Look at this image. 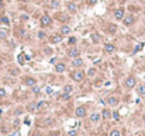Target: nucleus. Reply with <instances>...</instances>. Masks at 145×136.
Returning a JSON list of instances; mask_svg holds the SVG:
<instances>
[{"mask_svg": "<svg viewBox=\"0 0 145 136\" xmlns=\"http://www.w3.org/2000/svg\"><path fill=\"white\" fill-rule=\"evenodd\" d=\"M40 23H41V25H42V27H48V25H51L52 20H51V17L48 14H42V16H41V18H40Z\"/></svg>", "mask_w": 145, "mask_h": 136, "instance_id": "1", "label": "nucleus"}, {"mask_svg": "<svg viewBox=\"0 0 145 136\" xmlns=\"http://www.w3.org/2000/svg\"><path fill=\"white\" fill-rule=\"evenodd\" d=\"M75 114H76V117H78V118H83V117H86L87 111H86V108H85V107H78V108H76V111H75Z\"/></svg>", "mask_w": 145, "mask_h": 136, "instance_id": "2", "label": "nucleus"}, {"mask_svg": "<svg viewBox=\"0 0 145 136\" xmlns=\"http://www.w3.org/2000/svg\"><path fill=\"white\" fill-rule=\"evenodd\" d=\"M72 76H73V80H76V81H82V80L85 79V73L82 70H76Z\"/></svg>", "mask_w": 145, "mask_h": 136, "instance_id": "3", "label": "nucleus"}, {"mask_svg": "<svg viewBox=\"0 0 145 136\" xmlns=\"http://www.w3.org/2000/svg\"><path fill=\"white\" fill-rule=\"evenodd\" d=\"M124 17H125V16H124V9H117L116 11H114V18H116V20L121 21Z\"/></svg>", "mask_w": 145, "mask_h": 136, "instance_id": "4", "label": "nucleus"}, {"mask_svg": "<svg viewBox=\"0 0 145 136\" xmlns=\"http://www.w3.org/2000/svg\"><path fill=\"white\" fill-rule=\"evenodd\" d=\"M135 77H133V76H130V77L125 79V87H128V89H133L134 86H135Z\"/></svg>", "mask_w": 145, "mask_h": 136, "instance_id": "5", "label": "nucleus"}, {"mask_svg": "<svg viewBox=\"0 0 145 136\" xmlns=\"http://www.w3.org/2000/svg\"><path fill=\"white\" fill-rule=\"evenodd\" d=\"M104 51H106V53H114V52H116V46L113 44H106L104 45Z\"/></svg>", "mask_w": 145, "mask_h": 136, "instance_id": "6", "label": "nucleus"}, {"mask_svg": "<svg viewBox=\"0 0 145 136\" xmlns=\"http://www.w3.org/2000/svg\"><path fill=\"white\" fill-rule=\"evenodd\" d=\"M68 10H69V13H78V6H76V3L69 2V3H68Z\"/></svg>", "mask_w": 145, "mask_h": 136, "instance_id": "7", "label": "nucleus"}, {"mask_svg": "<svg viewBox=\"0 0 145 136\" xmlns=\"http://www.w3.org/2000/svg\"><path fill=\"white\" fill-rule=\"evenodd\" d=\"M68 55H69V58H72V59L79 58V51L76 49V48H72V49H69Z\"/></svg>", "mask_w": 145, "mask_h": 136, "instance_id": "8", "label": "nucleus"}, {"mask_svg": "<svg viewBox=\"0 0 145 136\" xmlns=\"http://www.w3.org/2000/svg\"><path fill=\"white\" fill-rule=\"evenodd\" d=\"M100 118H102V115H100L99 112H93L90 115V121L93 122V124H97V122L100 121Z\"/></svg>", "mask_w": 145, "mask_h": 136, "instance_id": "9", "label": "nucleus"}, {"mask_svg": "<svg viewBox=\"0 0 145 136\" xmlns=\"http://www.w3.org/2000/svg\"><path fill=\"white\" fill-rule=\"evenodd\" d=\"M107 104L111 105V107H114V105L118 104V98H117V97H109V98H107Z\"/></svg>", "mask_w": 145, "mask_h": 136, "instance_id": "10", "label": "nucleus"}, {"mask_svg": "<svg viewBox=\"0 0 145 136\" xmlns=\"http://www.w3.org/2000/svg\"><path fill=\"white\" fill-rule=\"evenodd\" d=\"M82 65H83V60H82L80 58H75L73 60H72V66H73V67H80Z\"/></svg>", "mask_w": 145, "mask_h": 136, "instance_id": "11", "label": "nucleus"}, {"mask_svg": "<svg viewBox=\"0 0 145 136\" xmlns=\"http://www.w3.org/2000/svg\"><path fill=\"white\" fill-rule=\"evenodd\" d=\"M123 23H124V25H131V24L134 23V17H133V16L124 17V18H123Z\"/></svg>", "mask_w": 145, "mask_h": 136, "instance_id": "12", "label": "nucleus"}, {"mask_svg": "<svg viewBox=\"0 0 145 136\" xmlns=\"http://www.w3.org/2000/svg\"><path fill=\"white\" fill-rule=\"evenodd\" d=\"M62 39H64L62 35H54L52 38H51V42L52 44H59V42H62Z\"/></svg>", "mask_w": 145, "mask_h": 136, "instance_id": "13", "label": "nucleus"}, {"mask_svg": "<svg viewBox=\"0 0 145 136\" xmlns=\"http://www.w3.org/2000/svg\"><path fill=\"white\" fill-rule=\"evenodd\" d=\"M55 72H56V73H64L65 72V65L64 63L55 65Z\"/></svg>", "mask_w": 145, "mask_h": 136, "instance_id": "14", "label": "nucleus"}, {"mask_svg": "<svg viewBox=\"0 0 145 136\" xmlns=\"http://www.w3.org/2000/svg\"><path fill=\"white\" fill-rule=\"evenodd\" d=\"M35 79H33V77H27L26 79V84L27 86H28V87H34V86H35Z\"/></svg>", "mask_w": 145, "mask_h": 136, "instance_id": "15", "label": "nucleus"}, {"mask_svg": "<svg viewBox=\"0 0 145 136\" xmlns=\"http://www.w3.org/2000/svg\"><path fill=\"white\" fill-rule=\"evenodd\" d=\"M9 37V30L7 28H0V38L4 39V38Z\"/></svg>", "mask_w": 145, "mask_h": 136, "instance_id": "16", "label": "nucleus"}, {"mask_svg": "<svg viewBox=\"0 0 145 136\" xmlns=\"http://www.w3.org/2000/svg\"><path fill=\"white\" fill-rule=\"evenodd\" d=\"M137 93L140 94V96H145V84H141L137 87Z\"/></svg>", "mask_w": 145, "mask_h": 136, "instance_id": "17", "label": "nucleus"}, {"mask_svg": "<svg viewBox=\"0 0 145 136\" xmlns=\"http://www.w3.org/2000/svg\"><path fill=\"white\" fill-rule=\"evenodd\" d=\"M71 32V28H69L68 25H62L61 27V34H64V35H66V34Z\"/></svg>", "mask_w": 145, "mask_h": 136, "instance_id": "18", "label": "nucleus"}, {"mask_svg": "<svg viewBox=\"0 0 145 136\" xmlns=\"http://www.w3.org/2000/svg\"><path fill=\"white\" fill-rule=\"evenodd\" d=\"M27 110L31 111V112H34V111L37 110V103H30L28 105H27Z\"/></svg>", "mask_w": 145, "mask_h": 136, "instance_id": "19", "label": "nucleus"}, {"mask_svg": "<svg viewBox=\"0 0 145 136\" xmlns=\"http://www.w3.org/2000/svg\"><path fill=\"white\" fill-rule=\"evenodd\" d=\"M102 117L104 118V119H109V118L111 117V112H110V110H103V112H102Z\"/></svg>", "mask_w": 145, "mask_h": 136, "instance_id": "20", "label": "nucleus"}, {"mask_svg": "<svg viewBox=\"0 0 145 136\" xmlns=\"http://www.w3.org/2000/svg\"><path fill=\"white\" fill-rule=\"evenodd\" d=\"M72 90H73V87H72L71 84H68V86L64 87V93H65V94H71Z\"/></svg>", "mask_w": 145, "mask_h": 136, "instance_id": "21", "label": "nucleus"}, {"mask_svg": "<svg viewBox=\"0 0 145 136\" xmlns=\"http://www.w3.org/2000/svg\"><path fill=\"white\" fill-rule=\"evenodd\" d=\"M96 73H97V70L92 67V69H89V70H87V76H89V77H94Z\"/></svg>", "mask_w": 145, "mask_h": 136, "instance_id": "22", "label": "nucleus"}, {"mask_svg": "<svg viewBox=\"0 0 145 136\" xmlns=\"http://www.w3.org/2000/svg\"><path fill=\"white\" fill-rule=\"evenodd\" d=\"M92 39H93V42H100V37H99V34H96V32H93L92 34Z\"/></svg>", "mask_w": 145, "mask_h": 136, "instance_id": "23", "label": "nucleus"}, {"mask_svg": "<svg viewBox=\"0 0 145 136\" xmlns=\"http://www.w3.org/2000/svg\"><path fill=\"white\" fill-rule=\"evenodd\" d=\"M116 31H117V25L116 24H111V25L109 27V32L110 34H116Z\"/></svg>", "mask_w": 145, "mask_h": 136, "instance_id": "24", "label": "nucleus"}, {"mask_svg": "<svg viewBox=\"0 0 145 136\" xmlns=\"http://www.w3.org/2000/svg\"><path fill=\"white\" fill-rule=\"evenodd\" d=\"M37 35H38V38L40 39H44V38H45V31H38V34H37Z\"/></svg>", "mask_w": 145, "mask_h": 136, "instance_id": "25", "label": "nucleus"}, {"mask_svg": "<svg viewBox=\"0 0 145 136\" xmlns=\"http://www.w3.org/2000/svg\"><path fill=\"white\" fill-rule=\"evenodd\" d=\"M110 136H121V133H120V131H117V129H114V131L110 132Z\"/></svg>", "mask_w": 145, "mask_h": 136, "instance_id": "26", "label": "nucleus"}, {"mask_svg": "<svg viewBox=\"0 0 145 136\" xmlns=\"http://www.w3.org/2000/svg\"><path fill=\"white\" fill-rule=\"evenodd\" d=\"M0 23H3V24H9V23H10L9 17H2V18H0Z\"/></svg>", "mask_w": 145, "mask_h": 136, "instance_id": "27", "label": "nucleus"}, {"mask_svg": "<svg viewBox=\"0 0 145 136\" xmlns=\"http://www.w3.org/2000/svg\"><path fill=\"white\" fill-rule=\"evenodd\" d=\"M49 6H51V7H58V6H59V3H58L56 0H51Z\"/></svg>", "mask_w": 145, "mask_h": 136, "instance_id": "28", "label": "nucleus"}, {"mask_svg": "<svg viewBox=\"0 0 145 136\" xmlns=\"http://www.w3.org/2000/svg\"><path fill=\"white\" fill-rule=\"evenodd\" d=\"M111 115H113V118H114L116 121H118V119H120V115H118V112H117V111H114V112H111Z\"/></svg>", "mask_w": 145, "mask_h": 136, "instance_id": "29", "label": "nucleus"}, {"mask_svg": "<svg viewBox=\"0 0 145 136\" xmlns=\"http://www.w3.org/2000/svg\"><path fill=\"white\" fill-rule=\"evenodd\" d=\"M33 93H34V94H38V93H40V87L34 86V87H33Z\"/></svg>", "mask_w": 145, "mask_h": 136, "instance_id": "30", "label": "nucleus"}, {"mask_svg": "<svg viewBox=\"0 0 145 136\" xmlns=\"http://www.w3.org/2000/svg\"><path fill=\"white\" fill-rule=\"evenodd\" d=\"M69 97H71V94H62V98H64V100H69Z\"/></svg>", "mask_w": 145, "mask_h": 136, "instance_id": "31", "label": "nucleus"}, {"mask_svg": "<svg viewBox=\"0 0 145 136\" xmlns=\"http://www.w3.org/2000/svg\"><path fill=\"white\" fill-rule=\"evenodd\" d=\"M6 96V90L4 89H0V97H4Z\"/></svg>", "mask_w": 145, "mask_h": 136, "instance_id": "32", "label": "nucleus"}, {"mask_svg": "<svg viewBox=\"0 0 145 136\" xmlns=\"http://www.w3.org/2000/svg\"><path fill=\"white\" fill-rule=\"evenodd\" d=\"M45 93L47 94H52V89H51V87H47V89H45Z\"/></svg>", "mask_w": 145, "mask_h": 136, "instance_id": "33", "label": "nucleus"}, {"mask_svg": "<svg viewBox=\"0 0 145 136\" xmlns=\"http://www.w3.org/2000/svg\"><path fill=\"white\" fill-rule=\"evenodd\" d=\"M141 48H142V44L137 45V48H135V49H134V52H138V51H140V49H141Z\"/></svg>", "mask_w": 145, "mask_h": 136, "instance_id": "34", "label": "nucleus"}, {"mask_svg": "<svg viewBox=\"0 0 145 136\" xmlns=\"http://www.w3.org/2000/svg\"><path fill=\"white\" fill-rule=\"evenodd\" d=\"M87 2H89V4H96V3H97V0H87Z\"/></svg>", "mask_w": 145, "mask_h": 136, "instance_id": "35", "label": "nucleus"}, {"mask_svg": "<svg viewBox=\"0 0 145 136\" xmlns=\"http://www.w3.org/2000/svg\"><path fill=\"white\" fill-rule=\"evenodd\" d=\"M76 42V39H75V38H71V39H69V44H75Z\"/></svg>", "mask_w": 145, "mask_h": 136, "instance_id": "36", "label": "nucleus"}, {"mask_svg": "<svg viewBox=\"0 0 145 136\" xmlns=\"http://www.w3.org/2000/svg\"><path fill=\"white\" fill-rule=\"evenodd\" d=\"M49 136H59V133H58V132H52V133H51Z\"/></svg>", "mask_w": 145, "mask_h": 136, "instance_id": "37", "label": "nucleus"}, {"mask_svg": "<svg viewBox=\"0 0 145 136\" xmlns=\"http://www.w3.org/2000/svg\"><path fill=\"white\" fill-rule=\"evenodd\" d=\"M18 62H20V63H23V62H24L23 60V56H18Z\"/></svg>", "mask_w": 145, "mask_h": 136, "instance_id": "38", "label": "nucleus"}, {"mask_svg": "<svg viewBox=\"0 0 145 136\" xmlns=\"http://www.w3.org/2000/svg\"><path fill=\"white\" fill-rule=\"evenodd\" d=\"M34 136H41V135L38 133V132H37V133H34Z\"/></svg>", "mask_w": 145, "mask_h": 136, "instance_id": "39", "label": "nucleus"}, {"mask_svg": "<svg viewBox=\"0 0 145 136\" xmlns=\"http://www.w3.org/2000/svg\"><path fill=\"white\" fill-rule=\"evenodd\" d=\"M142 122H144V124H145V115H144V117H142Z\"/></svg>", "mask_w": 145, "mask_h": 136, "instance_id": "40", "label": "nucleus"}, {"mask_svg": "<svg viewBox=\"0 0 145 136\" xmlns=\"http://www.w3.org/2000/svg\"><path fill=\"white\" fill-rule=\"evenodd\" d=\"M0 63H2V62H0Z\"/></svg>", "mask_w": 145, "mask_h": 136, "instance_id": "41", "label": "nucleus"}]
</instances>
